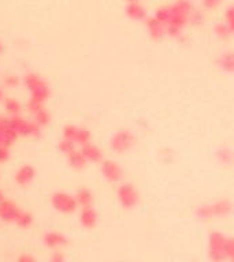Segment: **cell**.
<instances>
[{
    "mask_svg": "<svg viewBox=\"0 0 234 262\" xmlns=\"http://www.w3.org/2000/svg\"><path fill=\"white\" fill-rule=\"evenodd\" d=\"M24 83H25L26 89L30 92L32 100H36L38 103L44 104L51 96V90L47 82L34 72H28L24 78Z\"/></svg>",
    "mask_w": 234,
    "mask_h": 262,
    "instance_id": "1",
    "label": "cell"
},
{
    "mask_svg": "<svg viewBox=\"0 0 234 262\" xmlns=\"http://www.w3.org/2000/svg\"><path fill=\"white\" fill-rule=\"evenodd\" d=\"M10 127L16 131L18 135L22 137H40L42 135V127L33 120L22 118V116H11Z\"/></svg>",
    "mask_w": 234,
    "mask_h": 262,
    "instance_id": "2",
    "label": "cell"
},
{
    "mask_svg": "<svg viewBox=\"0 0 234 262\" xmlns=\"http://www.w3.org/2000/svg\"><path fill=\"white\" fill-rule=\"evenodd\" d=\"M52 206L60 213H72L76 211L77 208V200L72 197L68 193H62V191H58L55 193L51 198Z\"/></svg>",
    "mask_w": 234,
    "mask_h": 262,
    "instance_id": "3",
    "label": "cell"
},
{
    "mask_svg": "<svg viewBox=\"0 0 234 262\" xmlns=\"http://www.w3.org/2000/svg\"><path fill=\"white\" fill-rule=\"evenodd\" d=\"M22 212L18 206L11 201H0V220L6 223H16L22 215Z\"/></svg>",
    "mask_w": 234,
    "mask_h": 262,
    "instance_id": "4",
    "label": "cell"
},
{
    "mask_svg": "<svg viewBox=\"0 0 234 262\" xmlns=\"http://www.w3.org/2000/svg\"><path fill=\"white\" fill-rule=\"evenodd\" d=\"M34 179V168L32 165H24L16 174V182L20 186H28Z\"/></svg>",
    "mask_w": 234,
    "mask_h": 262,
    "instance_id": "5",
    "label": "cell"
},
{
    "mask_svg": "<svg viewBox=\"0 0 234 262\" xmlns=\"http://www.w3.org/2000/svg\"><path fill=\"white\" fill-rule=\"evenodd\" d=\"M44 243L47 245L50 249H58V247L66 246L68 245V239L63 237L59 232H47L44 237Z\"/></svg>",
    "mask_w": 234,
    "mask_h": 262,
    "instance_id": "6",
    "label": "cell"
},
{
    "mask_svg": "<svg viewBox=\"0 0 234 262\" xmlns=\"http://www.w3.org/2000/svg\"><path fill=\"white\" fill-rule=\"evenodd\" d=\"M18 134L14 130L7 129L0 131V148H6V149H10L12 145L16 144V139H18Z\"/></svg>",
    "mask_w": 234,
    "mask_h": 262,
    "instance_id": "7",
    "label": "cell"
},
{
    "mask_svg": "<svg viewBox=\"0 0 234 262\" xmlns=\"http://www.w3.org/2000/svg\"><path fill=\"white\" fill-rule=\"evenodd\" d=\"M81 223L85 228H92L96 224V213L92 208H84L81 212Z\"/></svg>",
    "mask_w": 234,
    "mask_h": 262,
    "instance_id": "8",
    "label": "cell"
},
{
    "mask_svg": "<svg viewBox=\"0 0 234 262\" xmlns=\"http://www.w3.org/2000/svg\"><path fill=\"white\" fill-rule=\"evenodd\" d=\"M4 109L6 112L10 113L11 116H18L20 112H21V104L20 101H16V98H6L4 101Z\"/></svg>",
    "mask_w": 234,
    "mask_h": 262,
    "instance_id": "9",
    "label": "cell"
},
{
    "mask_svg": "<svg viewBox=\"0 0 234 262\" xmlns=\"http://www.w3.org/2000/svg\"><path fill=\"white\" fill-rule=\"evenodd\" d=\"M68 163L73 168H82L84 165L86 164V159L84 157V154L81 152H77L74 150L73 153L68 154Z\"/></svg>",
    "mask_w": 234,
    "mask_h": 262,
    "instance_id": "10",
    "label": "cell"
},
{
    "mask_svg": "<svg viewBox=\"0 0 234 262\" xmlns=\"http://www.w3.org/2000/svg\"><path fill=\"white\" fill-rule=\"evenodd\" d=\"M81 153L84 154L85 159L92 160V161H98V160L100 159V152L94 148V145H89V144L84 145Z\"/></svg>",
    "mask_w": 234,
    "mask_h": 262,
    "instance_id": "11",
    "label": "cell"
},
{
    "mask_svg": "<svg viewBox=\"0 0 234 262\" xmlns=\"http://www.w3.org/2000/svg\"><path fill=\"white\" fill-rule=\"evenodd\" d=\"M76 200H77V204L82 205L84 208H86V206L90 205V202H92V196H90V193H89L86 189H81V190L77 193Z\"/></svg>",
    "mask_w": 234,
    "mask_h": 262,
    "instance_id": "12",
    "label": "cell"
},
{
    "mask_svg": "<svg viewBox=\"0 0 234 262\" xmlns=\"http://www.w3.org/2000/svg\"><path fill=\"white\" fill-rule=\"evenodd\" d=\"M50 120H51V116H50V113L47 112V109H44V108L33 116V122L38 124L40 127L47 126V124L50 123Z\"/></svg>",
    "mask_w": 234,
    "mask_h": 262,
    "instance_id": "13",
    "label": "cell"
},
{
    "mask_svg": "<svg viewBox=\"0 0 234 262\" xmlns=\"http://www.w3.org/2000/svg\"><path fill=\"white\" fill-rule=\"evenodd\" d=\"M59 149H60L62 153L70 154L76 150V146H74L73 141H70V139H62V141L59 142Z\"/></svg>",
    "mask_w": 234,
    "mask_h": 262,
    "instance_id": "14",
    "label": "cell"
},
{
    "mask_svg": "<svg viewBox=\"0 0 234 262\" xmlns=\"http://www.w3.org/2000/svg\"><path fill=\"white\" fill-rule=\"evenodd\" d=\"M32 223H33V217H32L30 213H28V212H22L20 219L16 220V224L21 227V228H28Z\"/></svg>",
    "mask_w": 234,
    "mask_h": 262,
    "instance_id": "15",
    "label": "cell"
},
{
    "mask_svg": "<svg viewBox=\"0 0 234 262\" xmlns=\"http://www.w3.org/2000/svg\"><path fill=\"white\" fill-rule=\"evenodd\" d=\"M89 141V133L86 131V130L84 129H78L77 130V135H76V139H74V142L76 144H80V145H86L88 144Z\"/></svg>",
    "mask_w": 234,
    "mask_h": 262,
    "instance_id": "16",
    "label": "cell"
},
{
    "mask_svg": "<svg viewBox=\"0 0 234 262\" xmlns=\"http://www.w3.org/2000/svg\"><path fill=\"white\" fill-rule=\"evenodd\" d=\"M44 108L42 107V103H38V101H36V100H29V103H28V111H29V113H30L32 116H34L37 112H40L42 109Z\"/></svg>",
    "mask_w": 234,
    "mask_h": 262,
    "instance_id": "17",
    "label": "cell"
},
{
    "mask_svg": "<svg viewBox=\"0 0 234 262\" xmlns=\"http://www.w3.org/2000/svg\"><path fill=\"white\" fill-rule=\"evenodd\" d=\"M77 130L78 127H76V126H66L63 129V137H64V139H70V141L74 142L76 135H77Z\"/></svg>",
    "mask_w": 234,
    "mask_h": 262,
    "instance_id": "18",
    "label": "cell"
},
{
    "mask_svg": "<svg viewBox=\"0 0 234 262\" xmlns=\"http://www.w3.org/2000/svg\"><path fill=\"white\" fill-rule=\"evenodd\" d=\"M3 83L7 87H16L20 85V78L16 77V75H6L3 78Z\"/></svg>",
    "mask_w": 234,
    "mask_h": 262,
    "instance_id": "19",
    "label": "cell"
},
{
    "mask_svg": "<svg viewBox=\"0 0 234 262\" xmlns=\"http://www.w3.org/2000/svg\"><path fill=\"white\" fill-rule=\"evenodd\" d=\"M10 129V118H6L0 115V131Z\"/></svg>",
    "mask_w": 234,
    "mask_h": 262,
    "instance_id": "20",
    "label": "cell"
},
{
    "mask_svg": "<svg viewBox=\"0 0 234 262\" xmlns=\"http://www.w3.org/2000/svg\"><path fill=\"white\" fill-rule=\"evenodd\" d=\"M10 157V152L6 148H0V163H4Z\"/></svg>",
    "mask_w": 234,
    "mask_h": 262,
    "instance_id": "21",
    "label": "cell"
},
{
    "mask_svg": "<svg viewBox=\"0 0 234 262\" xmlns=\"http://www.w3.org/2000/svg\"><path fill=\"white\" fill-rule=\"evenodd\" d=\"M51 262H64V257L60 252H54L51 256Z\"/></svg>",
    "mask_w": 234,
    "mask_h": 262,
    "instance_id": "22",
    "label": "cell"
},
{
    "mask_svg": "<svg viewBox=\"0 0 234 262\" xmlns=\"http://www.w3.org/2000/svg\"><path fill=\"white\" fill-rule=\"evenodd\" d=\"M18 262H36V260L29 254H22L21 257L18 258Z\"/></svg>",
    "mask_w": 234,
    "mask_h": 262,
    "instance_id": "23",
    "label": "cell"
},
{
    "mask_svg": "<svg viewBox=\"0 0 234 262\" xmlns=\"http://www.w3.org/2000/svg\"><path fill=\"white\" fill-rule=\"evenodd\" d=\"M3 97H4V93H3V90L0 89V101L3 100Z\"/></svg>",
    "mask_w": 234,
    "mask_h": 262,
    "instance_id": "24",
    "label": "cell"
},
{
    "mask_svg": "<svg viewBox=\"0 0 234 262\" xmlns=\"http://www.w3.org/2000/svg\"><path fill=\"white\" fill-rule=\"evenodd\" d=\"M4 198H3V194H2V191H0V201H3Z\"/></svg>",
    "mask_w": 234,
    "mask_h": 262,
    "instance_id": "25",
    "label": "cell"
},
{
    "mask_svg": "<svg viewBox=\"0 0 234 262\" xmlns=\"http://www.w3.org/2000/svg\"><path fill=\"white\" fill-rule=\"evenodd\" d=\"M0 52H2V44H0Z\"/></svg>",
    "mask_w": 234,
    "mask_h": 262,
    "instance_id": "26",
    "label": "cell"
}]
</instances>
